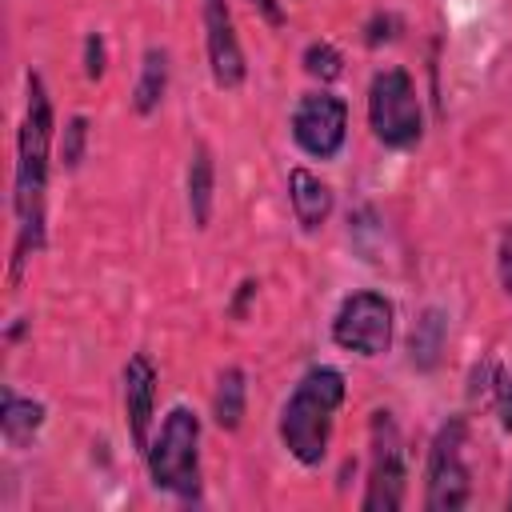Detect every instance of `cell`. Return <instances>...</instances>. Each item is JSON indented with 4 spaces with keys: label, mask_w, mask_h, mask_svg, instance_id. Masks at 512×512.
I'll return each instance as SVG.
<instances>
[{
    "label": "cell",
    "mask_w": 512,
    "mask_h": 512,
    "mask_svg": "<svg viewBox=\"0 0 512 512\" xmlns=\"http://www.w3.org/2000/svg\"><path fill=\"white\" fill-rule=\"evenodd\" d=\"M28 100L24 120L16 132V180H12V208H16V248H12V288L24 276L32 252L44 248V192H48V164H52V100L36 72L24 76Z\"/></svg>",
    "instance_id": "6da1fadb"
},
{
    "label": "cell",
    "mask_w": 512,
    "mask_h": 512,
    "mask_svg": "<svg viewBox=\"0 0 512 512\" xmlns=\"http://www.w3.org/2000/svg\"><path fill=\"white\" fill-rule=\"evenodd\" d=\"M344 376L328 364L308 368L280 408V444L304 468H320L332 444V424L344 404Z\"/></svg>",
    "instance_id": "7a4b0ae2"
},
{
    "label": "cell",
    "mask_w": 512,
    "mask_h": 512,
    "mask_svg": "<svg viewBox=\"0 0 512 512\" xmlns=\"http://www.w3.org/2000/svg\"><path fill=\"white\" fill-rule=\"evenodd\" d=\"M148 476L160 492H172L176 500H200V416L184 404H176L156 440L148 444Z\"/></svg>",
    "instance_id": "3957f363"
},
{
    "label": "cell",
    "mask_w": 512,
    "mask_h": 512,
    "mask_svg": "<svg viewBox=\"0 0 512 512\" xmlns=\"http://www.w3.org/2000/svg\"><path fill=\"white\" fill-rule=\"evenodd\" d=\"M368 128L384 148H412L424 136L416 84L404 68H380L368 84Z\"/></svg>",
    "instance_id": "277c9868"
},
{
    "label": "cell",
    "mask_w": 512,
    "mask_h": 512,
    "mask_svg": "<svg viewBox=\"0 0 512 512\" xmlns=\"http://www.w3.org/2000/svg\"><path fill=\"white\" fill-rule=\"evenodd\" d=\"M404 504V440L388 408H376L368 420V488L364 512H396Z\"/></svg>",
    "instance_id": "5b68a950"
},
{
    "label": "cell",
    "mask_w": 512,
    "mask_h": 512,
    "mask_svg": "<svg viewBox=\"0 0 512 512\" xmlns=\"http://www.w3.org/2000/svg\"><path fill=\"white\" fill-rule=\"evenodd\" d=\"M464 444H468V428H464L460 416L440 424V432L432 436L428 480H424V508L428 512H456V508L468 504L472 472H468V460H464Z\"/></svg>",
    "instance_id": "8992f818"
},
{
    "label": "cell",
    "mask_w": 512,
    "mask_h": 512,
    "mask_svg": "<svg viewBox=\"0 0 512 512\" xmlns=\"http://www.w3.org/2000/svg\"><path fill=\"white\" fill-rule=\"evenodd\" d=\"M392 328H396L392 304L368 288L344 296L336 316H332V340L356 356H384L392 344Z\"/></svg>",
    "instance_id": "52a82bcc"
},
{
    "label": "cell",
    "mask_w": 512,
    "mask_h": 512,
    "mask_svg": "<svg viewBox=\"0 0 512 512\" xmlns=\"http://www.w3.org/2000/svg\"><path fill=\"white\" fill-rule=\"evenodd\" d=\"M292 140L312 160H332L348 140V104L332 92H304L292 108Z\"/></svg>",
    "instance_id": "ba28073f"
},
{
    "label": "cell",
    "mask_w": 512,
    "mask_h": 512,
    "mask_svg": "<svg viewBox=\"0 0 512 512\" xmlns=\"http://www.w3.org/2000/svg\"><path fill=\"white\" fill-rule=\"evenodd\" d=\"M204 48H208V72L212 84L232 92L244 84L248 64H244V48L232 24V12L224 0H204Z\"/></svg>",
    "instance_id": "9c48e42d"
},
{
    "label": "cell",
    "mask_w": 512,
    "mask_h": 512,
    "mask_svg": "<svg viewBox=\"0 0 512 512\" xmlns=\"http://www.w3.org/2000/svg\"><path fill=\"white\" fill-rule=\"evenodd\" d=\"M124 424L136 452H148L152 444V412H156V368L144 352H132L124 364Z\"/></svg>",
    "instance_id": "30bf717a"
},
{
    "label": "cell",
    "mask_w": 512,
    "mask_h": 512,
    "mask_svg": "<svg viewBox=\"0 0 512 512\" xmlns=\"http://www.w3.org/2000/svg\"><path fill=\"white\" fill-rule=\"evenodd\" d=\"M288 204H292V216L304 232H320L332 216V188L316 172L292 168L288 172Z\"/></svg>",
    "instance_id": "8fae6325"
},
{
    "label": "cell",
    "mask_w": 512,
    "mask_h": 512,
    "mask_svg": "<svg viewBox=\"0 0 512 512\" xmlns=\"http://www.w3.org/2000/svg\"><path fill=\"white\" fill-rule=\"evenodd\" d=\"M44 416H48V412H44L40 400L4 388V396H0V432H4V440H8L12 448H24V444L44 428Z\"/></svg>",
    "instance_id": "7c38bea8"
},
{
    "label": "cell",
    "mask_w": 512,
    "mask_h": 512,
    "mask_svg": "<svg viewBox=\"0 0 512 512\" xmlns=\"http://www.w3.org/2000/svg\"><path fill=\"white\" fill-rule=\"evenodd\" d=\"M444 340H448V316H444V308H424L420 320L408 332V360H412V368L432 372L440 364Z\"/></svg>",
    "instance_id": "4fadbf2b"
},
{
    "label": "cell",
    "mask_w": 512,
    "mask_h": 512,
    "mask_svg": "<svg viewBox=\"0 0 512 512\" xmlns=\"http://www.w3.org/2000/svg\"><path fill=\"white\" fill-rule=\"evenodd\" d=\"M168 48L152 44L144 48L140 56V76H136V88H132V108L140 116H152L160 104H164V92H168Z\"/></svg>",
    "instance_id": "5bb4252c"
},
{
    "label": "cell",
    "mask_w": 512,
    "mask_h": 512,
    "mask_svg": "<svg viewBox=\"0 0 512 512\" xmlns=\"http://www.w3.org/2000/svg\"><path fill=\"white\" fill-rule=\"evenodd\" d=\"M212 192H216V164L208 144H196L188 160V216L196 228H208L212 220Z\"/></svg>",
    "instance_id": "9a60e30c"
},
{
    "label": "cell",
    "mask_w": 512,
    "mask_h": 512,
    "mask_svg": "<svg viewBox=\"0 0 512 512\" xmlns=\"http://www.w3.org/2000/svg\"><path fill=\"white\" fill-rule=\"evenodd\" d=\"M244 408H248V376H244V368L228 364L212 392V416L224 432H236L244 424Z\"/></svg>",
    "instance_id": "2e32d148"
},
{
    "label": "cell",
    "mask_w": 512,
    "mask_h": 512,
    "mask_svg": "<svg viewBox=\"0 0 512 512\" xmlns=\"http://www.w3.org/2000/svg\"><path fill=\"white\" fill-rule=\"evenodd\" d=\"M300 64H304V72H308L312 80H320V84H332V80L344 76V56H340L336 44H328V40H312V44L304 48Z\"/></svg>",
    "instance_id": "e0dca14e"
},
{
    "label": "cell",
    "mask_w": 512,
    "mask_h": 512,
    "mask_svg": "<svg viewBox=\"0 0 512 512\" xmlns=\"http://www.w3.org/2000/svg\"><path fill=\"white\" fill-rule=\"evenodd\" d=\"M84 140H88V120L84 116H72L64 124V140H60V160L64 168H76L84 160Z\"/></svg>",
    "instance_id": "ac0fdd59"
},
{
    "label": "cell",
    "mask_w": 512,
    "mask_h": 512,
    "mask_svg": "<svg viewBox=\"0 0 512 512\" xmlns=\"http://www.w3.org/2000/svg\"><path fill=\"white\" fill-rule=\"evenodd\" d=\"M400 32H404V20H400L396 12H376V16L364 24V44H368V48H380V44H392Z\"/></svg>",
    "instance_id": "d6986e66"
},
{
    "label": "cell",
    "mask_w": 512,
    "mask_h": 512,
    "mask_svg": "<svg viewBox=\"0 0 512 512\" xmlns=\"http://www.w3.org/2000/svg\"><path fill=\"white\" fill-rule=\"evenodd\" d=\"M104 64H108L104 36H100V32H88V36H84V76H88V80H100V76H104Z\"/></svg>",
    "instance_id": "ffe728a7"
},
{
    "label": "cell",
    "mask_w": 512,
    "mask_h": 512,
    "mask_svg": "<svg viewBox=\"0 0 512 512\" xmlns=\"http://www.w3.org/2000/svg\"><path fill=\"white\" fill-rule=\"evenodd\" d=\"M496 276H500L504 296L512 300V224L500 232V244H496Z\"/></svg>",
    "instance_id": "44dd1931"
},
{
    "label": "cell",
    "mask_w": 512,
    "mask_h": 512,
    "mask_svg": "<svg viewBox=\"0 0 512 512\" xmlns=\"http://www.w3.org/2000/svg\"><path fill=\"white\" fill-rule=\"evenodd\" d=\"M496 412H500V428L512 432V368L496 376Z\"/></svg>",
    "instance_id": "7402d4cb"
},
{
    "label": "cell",
    "mask_w": 512,
    "mask_h": 512,
    "mask_svg": "<svg viewBox=\"0 0 512 512\" xmlns=\"http://www.w3.org/2000/svg\"><path fill=\"white\" fill-rule=\"evenodd\" d=\"M248 4H252V8L272 24V28H280V24H284V12H280V4H276V0H248Z\"/></svg>",
    "instance_id": "603a6c76"
},
{
    "label": "cell",
    "mask_w": 512,
    "mask_h": 512,
    "mask_svg": "<svg viewBox=\"0 0 512 512\" xmlns=\"http://www.w3.org/2000/svg\"><path fill=\"white\" fill-rule=\"evenodd\" d=\"M508 504H512V496H508Z\"/></svg>",
    "instance_id": "cb8c5ba5"
}]
</instances>
